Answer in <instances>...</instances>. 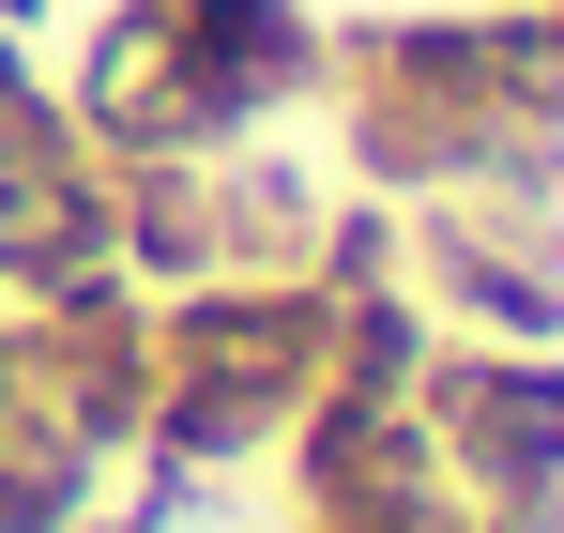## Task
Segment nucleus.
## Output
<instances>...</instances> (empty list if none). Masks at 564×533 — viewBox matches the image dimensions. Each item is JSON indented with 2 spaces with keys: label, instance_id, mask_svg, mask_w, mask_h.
<instances>
[{
  "label": "nucleus",
  "instance_id": "1",
  "mask_svg": "<svg viewBox=\"0 0 564 533\" xmlns=\"http://www.w3.org/2000/svg\"><path fill=\"white\" fill-rule=\"evenodd\" d=\"M0 15H15V0H0Z\"/></svg>",
  "mask_w": 564,
  "mask_h": 533
}]
</instances>
